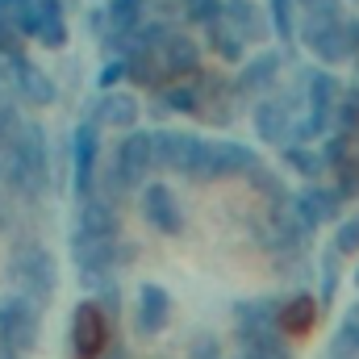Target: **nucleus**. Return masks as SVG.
Returning <instances> with one entry per match:
<instances>
[{"instance_id":"nucleus-13","label":"nucleus","mask_w":359,"mask_h":359,"mask_svg":"<svg viewBox=\"0 0 359 359\" xmlns=\"http://www.w3.org/2000/svg\"><path fill=\"white\" fill-rule=\"evenodd\" d=\"M339 339H343V343H351V347L359 351V305L347 313V318H343V330H339Z\"/></svg>"},{"instance_id":"nucleus-5","label":"nucleus","mask_w":359,"mask_h":359,"mask_svg":"<svg viewBox=\"0 0 359 359\" xmlns=\"http://www.w3.org/2000/svg\"><path fill=\"white\" fill-rule=\"evenodd\" d=\"M168 313H172L168 292H163L159 284H147V288H142V318H138V326H142L147 334H155V330L168 326Z\"/></svg>"},{"instance_id":"nucleus-10","label":"nucleus","mask_w":359,"mask_h":359,"mask_svg":"<svg viewBox=\"0 0 359 359\" xmlns=\"http://www.w3.org/2000/svg\"><path fill=\"white\" fill-rule=\"evenodd\" d=\"M92 159H96V130H92V126H84V130L76 134V172H80V184H88Z\"/></svg>"},{"instance_id":"nucleus-7","label":"nucleus","mask_w":359,"mask_h":359,"mask_svg":"<svg viewBox=\"0 0 359 359\" xmlns=\"http://www.w3.org/2000/svg\"><path fill=\"white\" fill-rule=\"evenodd\" d=\"M147 213H151V222L159 226V230H180V213H176V201H172V192L163 188V184H151L147 188Z\"/></svg>"},{"instance_id":"nucleus-6","label":"nucleus","mask_w":359,"mask_h":359,"mask_svg":"<svg viewBox=\"0 0 359 359\" xmlns=\"http://www.w3.org/2000/svg\"><path fill=\"white\" fill-rule=\"evenodd\" d=\"M334 172L343 180V196H359V138H343L334 147Z\"/></svg>"},{"instance_id":"nucleus-17","label":"nucleus","mask_w":359,"mask_h":359,"mask_svg":"<svg viewBox=\"0 0 359 359\" xmlns=\"http://www.w3.org/2000/svg\"><path fill=\"white\" fill-rule=\"evenodd\" d=\"M0 50H21V46H17V34H13L8 21H0Z\"/></svg>"},{"instance_id":"nucleus-12","label":"nucleus","mask_w":359,"mask_h":359,"mask_svg":"<svg viewBox=\"0 0 359 359\" xmlns=\"http://www.w3.org/2000/svg\"><path fill=\"white\" fill-rule=\"evenodd\" d=\"M134 113H138V104H134V96H126V92H117V96H109V100H104V121L130 126V121H134Z\"/></svg>"},{"instance_id":"nucleus-4","label":"nucleus","mask_w":359,"mask_h":359,"mask_svg":"<svg viewBox=\"0 0 359 359\" xmlns=\"http://www.w3.org/2000/svg\"><path fill=\"white\" fill-rule=\"evenodd\" d=\"M313 322H318V301L313 297H297V301H288L280 309V330L288 339H305L313 330Z\"/></svg>"},{"instance_id":"nucleus-18","label":"nucleus","mask_w":359,"mask_h":359,"mask_svg":"<svg viewBox=\"0 0 359 359\" xmlns=\"http://www.w3.org/2000/svg\"><path fill=\"white\" fill-rule=\"evenodd\" d=\"M343 117H351V121H359V92H347V100H343Z\"/></svg>"},{"instance_id":"nucleus-14","label":"nucleus","mask_w":359,"mask_h":359,"mask_svg":"<svg viewBox=\"0 0 359 359\" xmlns=\"http://www.w3.org/2000/svg\"><path fill=\"white\" fill-rule=\"evenodd\" d=\"M339 251H359V222H347L339 230Z\"/></svg>"},{"instance_id":"nucleus-19","label":"nucleus","mask_w":359,"mask_h":359,"mask_svg":"<svg viewBox=\"0 0 359 359\" xmlns=\"http://www.w3.org/2000/svg\"><path fill=\"white\" fill-rule=\"evenodd\" d=\"M117 76H121V63H113V67H104V80H100V84H104V88H109V84H113V80H117Z\"/></svg>"},{"instance_id":"nucleus-20","label":"nucleus","mask_w":359,"mask_h":359,"mask_svg":"<svg viewBox=\"0 0 359 359\" xmlns=\"http://www.w3.org/2000/svg\"><path fill=\"white\" fill-rule=\"evenodd\" d=\"M355 280H359V271H355Z\"/></svg>"},{"instance_id":"nucleus-9","label":"nucleus","mask_w":359,"mask_h":359,"mask_svg":"<svg viewBox=\"0 0 359 359\" xmlns=\"http://www.w3.org/2000/svg\"><path fill=\"white\" fill-rule=\"evenodd\" d=\"M17 76H21V80H17V88L25 92L34 104H42V100H50V96H55V88H50V84H46L29 63H17Z\"/></svg>"},{"instance_id":"nucleus-2","label":"nucleus","mask_w":359,"mask_h":359,"mask_svg":"<svg viewBox=\"0 0 359 359\" xmlns=\"http://www.w3.org/2000/svg\"><path fill=\"white\" fill-rule=\"evenodd\" d=\"M0 334H4L17 351H29V347H34V334H38V318L29 313V305L13 301V305L4 309V318H0Z\"/></svg>"},{"instance_id":"nucleus-11","label":"nucleus","mask_w":359,"mask_h":359,"mask_svg":"<svg viewBox=\"0 0 359 359\" xmlns=\"http://www.w3.org/2000/svg\"><path fill=\"white\" fill-rule=\"evenodd\" d=\"M301 209H313L309 217H313V222H326V217H334V209H339V196H334V192H322V188H313V192H305V196H301Z\"/></svg>"},{"instance_id":"nucleus-3","label":"nucleus","mask_w":359,"mask_h":359,"mask_svg":"<svg viewBox=\"0 0 359 359\" xmlns=\"http://www.w3.org/2000/svg\"><path fill=\"white\" fill-rule=\"evenodd\" d=\"M151 159H155V138L138 134V138H130V142L121 147V155H117V168H121V176L130 180V184H134V180H142V176H147Z\"/></svg>"},{"instance_id":"nucleus-15","label":"nucleus","mask_w":359,"mask_h":359,"mask_svg":"<svg viewBox=\"0 0 359 359\" xmlns=\"http://www.w3.org/2000/svg\"><path fill=\"white\" fill-rule=\"evenodd\" d=\"M288 159H292V163H297V168H301V172H309V176H313V172H318V159H309V155H305V151H288Z\"/></svg>"},{"instance_id":"nucleus-8","label":"nucleus","mask_w":359,"mask_h":359,"mask_svg":"<svg viewBox=\"0 0 359 359\" xmlns=\"http://www.w3.org/2000/svg\"><path fill=\"white\" fill-rule=\"evenodd\" d=\"M309 42H313V50L322 55V59H343L351 46H347V29L343 25H334V21H318V29L309 34Z\"/></svg>"},{"instance_id":"nucleus-1","label":"nucleus","mask_w":359,"mask_h":359,"mask_svg":"<svg viewBox=\"0 0 359 359\" xmlns=\"http://www.w3.org/2000/svg\"><path fill=\"white\" fill-rule=\"evenodd\" d=\"M109 343V326H104V313L100 305H80L76 309V355L80 359H96Z\"/></svg>"},{"instance_id":"nucleus-16","label":"nucleus","mask_w":359,"mask_h":359,"mask_svg":"<svg viewBox=\"0 0 359 359\" xmlns=\"http://www.w3.org/2000/svg\"><path fill=\"white\" fill-rule=\"evenodd\" d=\"M217 13V0H192V17H201V21H209Z\"/></svg>"}]
</instances>
